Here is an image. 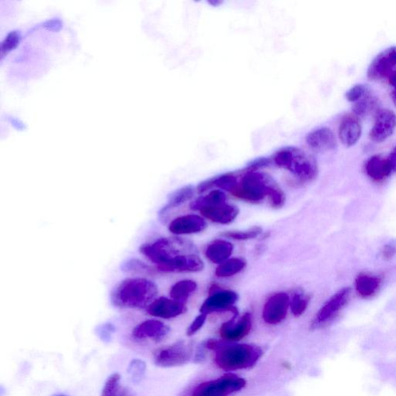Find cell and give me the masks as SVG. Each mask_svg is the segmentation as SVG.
Instances as JSON below:
<instances>
[{
  "label": "cell",
  "mask_w": 396,
  "mask_h": 396,
  "mask_svg": "<svg viewBox=\"0 0 396 396\" xmlns=\"http://www.w3.org/2000/svg\"><path fill=\"white\" fill-rule=\"evenodd\" d=\"M158 287L145 278H128L122 280L112 291L113 305L120 308H144L155 300Z\"/></svg>",
  "instance_id": "1"
},
{
  "label": "cell",
  "mask_w": 396,
  "mask_h": 396,
  "mask_svg": "<svg viewBox=\"0 0 396 396\" xmlns=\"http://www.w3.org/2000/svg\"><path fill=\"white\" fill-rule=\"evenodd\" d=\"M284 191L270 175L258 171H249L239 180L231 192L235 197L249 203L262 202L267 197L276 199Z\"/></svg>",
  "instance_id": "2"
},
{
  "label": "cell",
  "mask_w": 396,
  "mask_h": 396,
  "mask_svg": "<svg viewBox=\"0 0 396 396\" xmlns=\"http://www.w3.org/2000/svg\"><path fill=\"white\" fill-rule=\"evenodd\" d=\"M272 160L277 167L293 174L301 183L313 182L318 175L316 159L297 147L281 148L273 155Z\"/></svg>",
  "instance_id": "3"
},
{
  "label": "cell",
  "mask_w": 396,
  "mask_h": 396,
  "mask_svg": "<svg viewBox=\"0 0 396 396\" xmlns=\"http://www.w3.org/2000/svg\"><path fill=\"white\" fill-rule=\"evenodd\" d=\"M263 352L259 346L225 343L216 352L214 361L226 372L247 370L256 365Z\"/></svg>",
  "instance_id": "4"
},
{
  "label": "cell",
  "mask_w": 396,
  "mask_h": 396,
  "mask_svg": "<svg viewBox=\"0 0 396 396\" xmlns=\"http://www.w3.org/2000/svg\"><path fill=\"white\" fill-rule=\"evenodd\" d=\"M139 252L158 267L176 257L195 253V248L190 242L181 238H162L142 244Z\"/></svg>",
  "instance_id": "5"
},
{
  "label": "cell",
  "mask_w": 396,
  "mask_h": 396,
  "mask_svg": "<svg viewBox=\"0 0 396 396\" xmlns=\"http://www.w3.org/2000/svg\"><path fill=\"white\" fill-rule=\"evenodd\" d=\"M246 385L247 381L241 377L228 373L197 386L192 396H226L242 390Z\"/></svg>",
  "instance_id": "6"
},
{
  "label": "cell",
  "mask_w": 396,
  "mask_h": 396,
  "mask_svg": "<svg viewBox=\"0 0 396 396\" xmlns=\"http://www.w3.org/2000/svg\"><path fill=\"white\" fill-rule=\"evenodd\" d=\"M193 356V345L184 341L159 349L154 353V362L162 367L182 366L189 362Z\"/></svg>",
  "instance_id": "7"
},
{
  "label": "cell",
  "mask_w": 396,
  "mask_h": 396,
  "mask_svg": "<svg viewBox=\"0 0 396 396\" xmlns=\"http://www.w3.org/2000/svg\"><path fill=\"white\" fill-rule=\"evenodd\" d=\"M351 297V289L345 287L338 290L320 308L314 320L312 327H324L331 322L342 312Z\"/></svg>",
  "instance_id": "8"
},
{
  "label": "cell",
  "mask_w": 396,
  "mask_h": 396,
  "mask_svg": "<svg viewBox=\"0 0 396 396\" xmlns=\"http://www.w3.org/2000/svg\"><path fill=\"white\" fill-rule=\"evenodd\" d=\"M239 296L232 290L219 289L210 294L204 302L200 312L206 315L213 313L231 311L233 315H239V311L234 307Z\"/></svg>",
  "instance_id": "9"
},
{
  "label": "cell",
  "mask_w": 396,
  "mask_h": 396,
  "mask_svg": "<svg viewBox=\"0 0 396 396\" xmlns=\"http://www.w3.org/2000/svg\"><path fill=\"white\" fill-rule=\"evenodd\" d=\"M396 69V46L386 49L372 61L367 71L370 80L378 81L390 77Z\"/></svg>",
  "instance_id": "10"
},
{
  "label": "cell",
  "mask_w": 396,
  "mask_h": 396,
  "mask_svg": "<svg viewBox=\"0 0 396 396\" xmlns=\"http://www.w3.org/2000/svg\"><path fill=\"white\" fill-rule=\"evenodd\" d=\"M290 305V298L284 292L271 296L262 310V319L268 325L281 323L287 316Z\"/></svg>",
  "instance_id": "11"
},
{
  "label": "cell",
  "mask_w": 396,
  "mask_h": 396,
  "mask_svg": "<svg viewBox=\"0 0 396 396\" xmlns=\"http://www.w3.org/2000/svg\"><path fill=\"white\" fill-rule=\"evenodd\" d=\"M238 315L224 322L219 329V334L226 342H237L242 340L251 332L252 318L249 313L243 315L238 320Z\"/></svg>",
  "instance_id": "12"
},
{
  "label": "cell",
  "mask_w": 396,
  "mask_h": 396,
  "mask_svg": "<svg viewBox=\"0 0 396 396\" xmlns=\"http://www.w3.org/2000/svg\"><path fill=\"white\" fill-rule=\"evenodd\" d=\"M396 129V114L390 109H382L377 113L375 124L370 134L373 142L381 144L389 139Z\"/></svg>",
  "instance_id": "13"
},
{
  "label": "cell",
  "mask_w": 396,
  "mask_h": 396,
  "mask_svg": "<svg viewBox=\"0 0 396 396\" xmlns=\"http://www.w3.org/2000/svg\"><path fill=\"white\" fill-rule=\"evenodd\" d=\"M204 264L196 253L182 254L168 261L164 265L156 267L160 272H197L203 270Z\"/></svg>",
  "instance_id": "14"
},
{
  "label": "cell",
  "mask_w": 396,
  "mask_h": 396,
  "mask_svg": "<svg viewBox=\"0 0 396 396\" xmlns=\"http://www.w3.org/2000/svg\"><path fill=\"white\" fill-rule=\"evenodd\" d=\"M186 305L167 297L156 299L147 307V313L153 317L163 319H172L184 315L187 311Z\"/></svg>",
  "instance_id": "15"
},
{
  "label": "cell",
  "mask_w": 396,
  "mask_h": 396,
  "mask_svg": "<svg viewBox=\"0 0 396 396\" xmlns=\"http://www.w3.org/2000/svg\"><path fill=\"white\" fill-rule=\"evenodd\" d=\"M307 146L318 153H325L337 148V139L333 131L328 127H319L306 136Z\"/></svg>",
  "instance_id": "16"
},
{
  "label": "cell",
  "mask_w": 396,
  "mask_h": 396,
  "mask_svg": "<svg viewBox=\"0 0 396 396\" xmlns=\"http://www.w3.org/2000/svg\"><path fill=\"white\" fill-rule=\"evenodd\" d=\"M169 332V327L158 320H147L145 322L136 326L133 331V336L138 340L151 339L159 342L164 340Z\"/></svg>",
  "instance_id": "17"
},
{
  "label": "cell",
  "mask_w": 396,
  "mask_h": 396,
  "mask_svg": "<svg viewBox=\"0 0 396 396\" xmlns=\"http://www.w3.org/2000/svg\"><path fill=\"white\" fill-rule=\"evenodd\" d=\"M207 222L201 216L186 214L178 217L169 225V231L177 235L191 234L203 232Z\"/></svg>",
  "instance_id": "18"
},
{
  "label": "cell",
  "mask_w": 396,
  "mask_h": 396,
  "mask_svg": "<svg viewBox=\"0 0 396 396\" xmlns=\"http://www.w3.org/2000/svg\"><path fill=\"white\" fill-rule=\"evenodd\" d=\"M205 219L212 222L222 224L232 223L237 218L239 209L237 206L224 203L214 206L205 207L200 211Z\"/></svg>",
  "instance_id": "19"
},
{
  "label": "cell",
  "mask_w": 396,
  "mask_h": 396,
  "mask_svg": "<svg viewBox=\"0 0 396 396\" xmlns=\"http://www.w3.org/2000/svg\"><path fill=\"white\" fill-rule=\"evenodd\" d=\"M365 169L367 177L376 183L387 180L393 172L389 158L381 155H375L367 159Z\"/></svg>",
  "instance_id": "20"
},
{
  "label": "cell",
  "mask_w": 396,
  "mask_h": 396,
  "mask_svg": "<svg viewBox=\"0 0 396 396\" xmlns=\"http://www.w3.org/2000/svg\"><path fill=\"white\" fill-rule=\"evenodd\" d=\"M338 134L339 138L345 147L355 146L362 134V125L358 118L351 115L345 117L339 127Z\"/></svg>",
  "instance_id": "21"
},
{
  "label": "cell",
  "mask_w": 396,
  "mask_h": 396,
  "mask_svg": "<svg viewBox=\"0 0 396 396\" xmlns=\"http://www.w3.org/2000/svg\"><path fill=\"white\" fill-rule=\"evenodd\" d=\"M382 284V279L370 273H360L355 282V287L358 296L370 299L378 293Z\"/></svg>",
  "instance_id": "22"
},
{
  "label": "cell",
  "mask_w": 396,
  "mask_h": 396,
  "mask_svg": "<svg viewBox=\"0 0 396 396\" xmlns=\"http://www.w3.org/2000/svg\"><path fill=\"white\" fill-rule=\"evenodd\" d=\"M239 179L234 174H224L202 182L197 187V191L198 193L202 194L212 189V188L217 187L219 190L222 189L231 193L237 187Z\"/></svg>",
  "instance_id": "23"
},
{
  "label": "cell",
  "mask_w": 396,
  "mask_h": 396,
  "mask_svg": "<svg viewBox=\"0 0 396 396\" xmlns=\"http://www.w3.org/2000/svg\"><path fill=\"white\" fill-rule=\"evenodd\" d=\"M234 250L233 244L224 239H217L206 249L205 256L214 264L223 263L230 259Z\"/></svg>",
  "instance_id": "24"
},
{
  "label": "cell",
  "mask_w": 396,
  "mask_h": 396,
  "mask_svg": "<svg viewBox=\"0 0 396 396\" xmlns=\"http://www.w3.org/2000/svg\"><path fill=\"white\" fill-rule=\"evenodd\" d=\"M195 192L194 187L192 186H186L180 189L173 192L168 197L167 204L159 212L160 216L166 215L169 211L177 209V207L182 205L187 201L192 199Z\"/></svg>",
  "instance_id": "25"
},
{
  "label": "cell",
  "mask_w": 396,
  "mask_h": 396,
  "mask_svg": "<svg viewBox=\"0 0 396 396\" xmlns=\"http://www.w3.org/2000/svg\"><path fill=\"white\" fill-rule=\"evenodd\" d=\"M101 396H135L130 389L121 383V376L113 373L104 384Z\"/></svg>",
  "instance_id": "26"
},
{
  "label": "cell",
  "mask_w": 396,
  "mask_h": 396,
  "mask_svg": "<svg viewBox=\"0 0 396 396\" xmlns=\"http://www.w3.org/2000/svg\"><path fill=\"white\" fill-rule=\"evenodd\" d=\"M247 264V260L243 258L229 259L217 267L215 275L220 278L233 277L246 268Z\"/></svg>",
  "instance_id": "27"
},
{
  "label": "cell",
  "mask_w": 396,
  "mask_h": 396,
  "mask_svg": "<svg viewBox=\"0 0 396 396\" xmlns=\"http://www.w3.org/2000/svg\"><path fill=\"white\" fill-rule=\"evenodd\" d=\"M196 282L184 279L176 282L169 291L172 299L185 304L188 298L197 289Z\"/></svg>",
  "instance_id": "28"
},
{
  "label": "cell",
  "mask_w": 396,
  "mask_h": 396,
  "mask_svg": "<svg viewBox=\"0 0 396 396\" xmlns=\"http://www.w3.org/2000/svg\"><path fill=\"white\" fill-rule=\"evenodd\" d=\"M226 200H227L226 194L222 191L216 189L210 192L206 196L197 198L196 201L191 204L190 207L193 211H201L205 207L226 203Z\"/></svg>",
  "instance_id": "29"
},
{
  "label": "cell",
  "mask_w": 396,
  "mask_h": 396,
  "mask_svg": "<svg viewBox=\"0 0 396 396\" xmlns=\"http://www.w3.org/2000/svg\"><path fill=\"white\" fill-rule=\"evenodd\" d=\"M379 106V100L371 92L363 99L355 103L352 111L357 118H363L370 115Z\"/></svg>",
  "instance_id": "30"
},
{
  "label": "cell",
  "mask_w": 396,
  "mask_h": 396,
  "mask_svg": "<svg viewBox=\"0 0 396 396\" xmlns=\"http://www.w3.org/2000/svg\"><path fill=\"white\" fill-rule=\"evenodd\" d=\"M122 270L127 272L138 273V274H152L157 272L155 267L147 265L146 263L136 259H129L122 263Z\"/></svg>",
  "instance_id": "31"
},
{
  "label": "cell",
  "mask_w": 396,
  "mask_h": 396,
  "mask_svg": "<svg viewBox=\"0 0 396 396\" xmlns=\"http://www.w3.org/2000/svg\"><path fill=\"white\" fill-rule=\"evenodd\" d=\"M262 232V229L260 227H252L246 231H231L225 232L222 234L224 238H229L234 240L246 241L257 238Z\"/></svg>",
  "instance_id": "32"
},
{
  "label": "cell",
  "mask_w": 396,
  "mask_h": 396,
  "mask_svg": "<svg viewBox=\"0 0 396 396\" xmlns=\"http://www.w3.org/2000/svg\"><path fill=\"white\" fill-rule=\"evenodd\" d=\"M310 297L303 294H295L290 300V308L292 313L296 317L303 315L309 305Z\"/></svg>",
  "instance_id": "33"
},
{
  "label": "cell",
  "mask_w": 396,
  "mask_h": 396,
  "mask_svg": "<svg viewBox=\"0 0 396 396\" xmlns=\"http://www.w3.org/2000/svg\"><path fill=\"white\" fill-rule=\"evenodd\" d=\"M371 92V89L367 84H357L346 92L345 96L348 102L355 103L367 95H369Z\"/></svg>",
  "instance_id": "34"
},
{
  "label": "cell",
  "mask_w": 396,
  "mask_h": 396,
  "mask_svg": "<svg viewBox=\"0 0 396 396\" xmlns=\"http://www.w3.org/2000/svg\"><path fill=\"white\" fill-rule=\"evenodd\" d=\"M21 37V34L16 31L7 34L1 44V46H0L1 58H4L6 54L16 48L18 44L20 43Z\"/></svg>",
  "instance_id": "35"
},
{
  "label": "cell",
  "mask_w": 396,
  "mask_h": 396,
  "mask_svg": "<svg viewBox=\"0 0 396 396\" xmlns=\"http://www.w3.org/2000/svg\"><path fill=\"white\" fill-rule=\"evenodd\" d=\"M146 371V364L139 360H134L129 365V373L132 376V380L134 382H139L142 380Z\"/></svg>",
  "instance_id": "36"
},
{
  "label": "cell",
  "mask_w": 396,
  "mask_h": 396,
  "mask_svg": "<svg viewBox=\"0 0 396 396\" xmlns=\"http://www.w3.org/2000/svg\"><path fill=\"white\" fill-rule=\"evenodd\" d=\"M207 316L204 314H202L200 315H198L194 320L192 325L188 327L187 335L188 336H192L195 335L199 330L204 326L206 320Z\"/></svg>",
  "instance_id": "37"
},
{
  "label": "cell",
  "mask_w": 396,
  "mask_h": 396,
  "mask_svg": "<svg viewBox=\"0 0 396 396\" xmlns=\"http://www.w3.org/2000/svg\"><path fill=\"white\" fill-rule=\"evenodd\" d=\"M381 256L386 261L392 259L396 256V242L385 244L381 250Z\"/></svg>",
  "instance_id": "38"
},
{
  "label": "cell",
  "mask_w": 396,
  "mask_h": 396,
  "mask_svg": "<svg viewBox=\"0 0 396 396\" xmlns=\"http://www.w3.org/2000/svg\"><path fill=\"white\" fill-rule=\"evenodd\" d=\"M272 162V160L267 157L258 158L252 160L248 166L249 171H257V169L269 166Z\"/></svg>",
  "instance_id": "39"
},
{
  "label": "cell",
  "mask_w": 396,
  "mask_h": 396,
  "mask_svg": "<svg viewBox=\"0 0 396 396\" xmlns=\"http://www.w3.org/2000/svg\"><path fill=\"white\" fill-rule=\"evenodd\" d=\"M390 83L393 88L392 98L395 106L396 107V71L390 75Z\"/></svg>",
  "instance_id": "40"
},
{
  "label": "cell",
  "mask_w": 396,
  "mask_h": 396,
  "mask_svg": "<svg viewBox=\"0 0 396 396\" xmlns=\"http://www.w3.org/2000/svg\"><path fill=\"white\" fill-rule=\"evenodd\" d=\"M388 158L392 165L393 172H396V147L392 149Z\"/></svg>",
  "instance_id": "41"
},
{
  "label": "cell",
  "mask_w": 396,
  "mask_h": 396,
  "mask_svg": "<svg viewBox=\"0 0 396 396\" xmlns=\"http://www.w3.org/2000/svg\"><path fill=\"white\" fill-rule=\"evenodd\" d=\"M53 396H68V395H64V394H58V395H53Z\"/></svg>",
  "instance_id": "42"
}]
</instances>
